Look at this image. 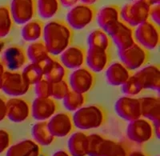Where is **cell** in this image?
<instances>
[{"mask_svg": "<svg viewBox=\"0 0 160 156\" xmlns=\"http://www.w3.org/2000/svg\"><path fill=\"white\" fill-rule=\"evenodd\" d=\"M44 43L51 55H61L71 43L72 31L67 23L53 20L43 27Z\"/></svg>", "mask_w": 160, "mask_h": 156, "instance_id": "1", "label": "cell"}, {"mask_svg": "<svg viewBox=\"0 0 160 156\" xmlns=\"http://www.w3.org/2000/svg\"><path fill=\"white\" fill-rule=\"evenodd\" d=\"M151 7L143 0H135L127 3L120 9V20L131 28H136L148 20Z\"/></svg>", "mask_w": 160, "mask_h": 156, "instance_id": "2", "label": "cell"}, {"mask_svg": "<svg viewBox=\"0 0 160 156\" xmlns=\"http://www.w3.org/2000/svg\"><path fill=\"white\" fill-rule=\"evenodd\" d=\"M73 123L80 130L98 128L104 121V114L98 106H88L75 111Z\"/></svg>", "mask_w": 160, "mask_h": 156, "instance_id": "3", "label": "cell"}, {"mask_svg": "<svg viewBox=\"0 0 160 156\" xmlns=\"http://www.w3.org/2000/svg\"><path fill=\"white\" fill-rule=\"evenodd\" d=\"M30 86L31 85L26 81L22 73L8 71L2 74L1 90L10 96H22L28 93Z\"/></svg>", "mask_w": 160, "mask_h": 156, "instance_id": "4", "label": "cell"}, {"mask_svg": "<svg viewBox=\"0 0 160 156\" xmlns=\"http://www.w3.org/2000/svg\"><path fill=\"white\" fill-rule=\"evenodd\" d=\"M95 15L93 6L78 4L71 8L67 15V21L70 28L75 30H82L89 25Z\"/></svg>", "mask_w": 160, "mask_h": 156, "instance_id": "5", "label": "cell"}, {"mask_svg": "<svg viewBox=\"0 0 160 156\" xmlns=\"http://www.w3.org/2000/svg\"><path fill=\"white\" fill-rule=\"evenodd\" d=\"M134 35V38L145 49H155L159 43L158 26L149 20H147L136 27Z\"/></svg>", "mask_w": 160, "mask_h": 156, "instance_id": "6", "label": "cell"}, {"mask_svg": "<svg viewBox=\"0 0 160 156\" xmlns=\"http://www.w3.org/2000/svg\"><path fill=\"white\" fill-rule=\"evenodd\" d=\"M9 8L13 21L22 25L35 17L36 0H11Z\"/></svg>", "mask_w": 160, "mask_h": 156, "instance_id": "7", "label": "cell"}, {"mask_svg": "<svg viewBox=\"0 0 160 156\" xmlns=\"http://www.w3.org/2000/svg\"><path fill=\"white\" fill-rule=\"evenodd\" d=\"M115 111L118 116L126 121L131 122L141 118V108L138 98L123 96L115 103Z\"/></svg>", "mask_w": 160, "mask_h": 156, "instance_id": "8", "label": "cell"}, {"mask_svg": "<svg viewBox=\"0 0 160 156\" xmlns=\"http://www.w3.org/2000/svg\"><path fill=\"white\" fill-rule=\"evenodd\" d=\"M120 60L128 70H136L144 64L147 59V52L139 44L135 43L131 47L118 51Z\"/></svg>", "mask_w": 160, "mask_h": 156, "instance_id": "9", "label": "cell"}, {"mask_svg": "<svg viewBox=\"0 0 160 156\" xmlns=\"http://www.w3.org/2000/svg\"><path fill=\"white\" fill-rule=\"evenodd\" d=\"M111 37L115 45L119 50H123L135 43L134 34L131 27L124 23L121 20L107 32Z\"/></svg>", "mask_w": 160, "mask_h": 156, "instance_id": "10", "label": "cell"}, {"mask_svg": "<svg viewBox=\"0 0 160 156\" xmlns=\"http://www.w3.org/2000/svg\"><path fill=\"white\" fill-rule=\"evenodd\" d=\"M153 129L148 120L139 118L130 122L127 128V135L131 141L143 143L152 137Z\"/></svg>", "mask_w": 160, "mask_h": 156, "instance_id": "11", "label": "cell"}, {"mask_svg": "<svg viewBox=\"0 0 160 156\" xmlns=\"http://www.w3.org/2000/svg\"><path fill=\"white\" fill-rule=\"evenodd\" d=\"M69 83L73 91L84 94L91 89L94 84V75L87 68L80 67L71 73Z\"/></svg>", "mask_w": 160, "mask_h": 156, "instance_id": "12", "label": "cell"}, {"mask_svg": "<svg viewBox=\"0 0 160 156\" xmlns=\"http://www.w3.org/2000/svg\"><path fill=\"white\" fill-rule=\"evenodd\" d=\"M31 108L28 101L20 98H10L7 102V117L13 123H22L28 119Z\"/></svg>", "mask_w": 160, "mask_h": 156, "instance_id": "13", "label": "cell"}, {"mask_svg": "<svg viewBox=\"0 0 160 156\" xmlns=\"http://www.w3.org/2000/svg\"><path fill=\"white\" fill-rule=\"evenodd\" d=\"M142 89H151L158 91L160 89V70L158 67L150 65L145 67L134 74Z\"/></svg>", "mask_w": 160, "mask_h": 156, "instance_id": "14", "label": "cell"}, {"mask_svg": "<svg viewBox=\"0 0 160 156\" xmlns=\"http://www.w3.org/2000/svg\"><path fill=\"white\" fill-rule=\"evenodd\" d=\"M28 55L18 46H12L5 50L2 55V63L11 71L21 69L28 63Z\"/></svg>", "mask_w": 160, "mask_h": 156, "instance_id": "15", "label": "cell"}, {"mask_svg": "<svg viewBox=\"0 0 160 156\" xmlns=\"http://www.w3.org/2000/svg\"><path fill=\"white\" fill-rule=\"evenodd\" d=\"M48 126L53 136L62 138L71 131L73 121L68 113H58L51 117L48 122Z\"/></svg>", "mask_w": 160, "mask_h": 156, "instance_id": "16", "label": "cell"}, {"mask_svg": "<svg viewBox=\"0 0 160 156\" xmlns=\"http://www.w3.org/2000/svg\"><path fill=\"white\" fill-rule=\"evenodd\" d=\"M56 103L50 98L37 97L32 103L31 112L32 116L38 121H46L55 114L56 111Z\"/></svg>", "mask_w": 160, "mask_h": 156, "instance_id": "17", "label": "cell"}, {"mask_svg": "<svg viewBox=\"0 0 160 156\" xmlns=\"http://www.w3.org/2000/svg\"><path fill=\"white\" fill-rule=\"evenodd\" d=\"M120 8L116 5H109L102 8L97 15V23L102 31L108 32L118 21Z\"/></svg>", "mask_w": 160, "mask_h": 156, "instance_id": "18", "label": "cell"}, {"mask_svg": "<svg viewBox=\"0 0 160 156\" xmlns=\"http://www.w3.org/2000/svg\"><path fill=\"white\" fill-rule=\"evenodd\" d=\"M141 116L154 123H160V100L157 97L149 96L138 98Z\"/></svg>", "mask_w": 160, "mask_h": 156, "instance_id": "19", "label": "cell"}, {"mask_svg": "<svg viewBox=\"0 0 160 156\" xmlns=\"http://www.w3.org/2000/svg\"><path fill=\"white\" fill-rule=\"evenodd\" d=\"M60 58L64 67L69 69H78L83 65L85 52L79 47H70L61 54Z\"/></svg>", "mask_w": 160, "mask_h": 156, "instance_id": "20", "label": "cell"}, {"mask_svg": "<svg viewBox=\"0 0 160 156\" xmlns=\"http://www.w3.org/2000/svg\"><path fill=\"white\" fill-rule=\"evenodd\" d=\"M86 59L90 69L98 73L103 71L108 65V55L105 50L89 47Z\"/></svg>", "mask_w": 160, "mask_h": 156, "instance_id": "21", "label": "cell"}, {"mask_svg": "<svg viewBox=\"0 0 160 156\" xmlns=\"http://www.w3.org/2000/svg\"><path fill=\"white\" fill-rule=\"evenodd\" d=\"M131 76L129 70L122 63H115L111 64L107 70L106 78L108 83L114 87L122 86Z\"/></svg>", "mask_w": 160, "mask_h": 156, "instance_id": "22", "label": "cell"}, {"mask_svg": "<svg viewBox=\"0 0 160 156\" xmlns=\"http://www.w3.org/2000/svg\"><path fill=\"white\" fill-rule=\"evenodd\" d=\"M39 147L32 140L21 141L8 149L6 156H38Z\"/></svg>", "mask_w": 160, "mask_h": 156, "instance_id": "23", "label": "cell"}, {"mask_svg": "<svg viewBox=\"0 0 160 156\" xmlns=\"http://www.w3.org/2000/svg\"><path fill=\"white\" fill-rule=\"evenodd\" d=\"M43 32V23L41 20L31 19L22 28V37L28 42H35L41 38Z\"/></svg>", "mask_w": 160, "mask_h": 156, "instance_id": "24", "label": "cell"}, {"mask_svg": "<svg viewBox=\"0 0 160 156\" xmlns=\"http://www.w3.org/2000/svg\"><path fill=\"white\" fill-rule=\"evenodd\" d=\"M31 134L37 143L42 146H48L51 143L55 137L49 131L47 121H38L32 127Z\"/></svg>", "mask_w": 160, "mask_h": 156, "instance_id": "25", "label": "cell"}, {"mask_svg": "<svg viewBox=\"0 0 160 156\" xmlns=\"http://www.w3.org/2000/svg\"><path fill=\"white\" fill-rule=\"evenodd\" d=\"M87 138L82 132H75L68 139V149L72 156L87 155Z\"/></svg>", "mask_w": 160, "mask_h": 156, "instance_id": "26", "label": "cell"}, {"mask_svg": "<svg viewBox=\"0 0 160 156\" xmlns=\"http://www.w3.org/2000/svg\"><path fill=\"white\" fill-rule=\"evenodd\" d=\"M59 0H38L36 9L38 15L43 19L53 18L59 11Z\"/></svg>", "mask_w": 160, "mask_h": 156, "instance_id": "27", "label": "cell"}, {"mask_svg": "<svg viewBox=\"0 0 160 156\" xmlns=\"http://www.w3.org/2000/svg\"><path fill=\"white\" fill-rule=\"evenodd\" d=\"M27 55L31 63H38L49 55V51L44 42L35 41L28 47Z\"/></svg>", "mask_w": 160, "mask_h": 156, "instance_id": "28", "label": "cell"}, {"mask_svg": "<svg viewBox=\"0 0 160 156\" xmlns=\"http://www.w3.org/2000/svg\"><path fill=\"white\" fill-rule=\"evenodd\" d=\"M98 156H127V153L120 144L103 138L100 143Z\"/></svg>", "mask_w": 160, "mask_h": 156, "instance_id": "29", "label": "cell"}, {"mask_svg": "<svg viewBox=\"0 0 160 156\" xmlns=\"http://www.w3.org/2000/svg\"><path fill=\"white\" fill-rule=\"evenodd\" d=\"M88 43L89 47L91 48H98L107 51L110 44L109 37L102 29L95 30L88 35Z\"/></svg>", "mask_w": 160, "mask_h": 156, "instance_id": "30", "label": "cell"}, {"mask_svg": "<svg viewBox=\"0 0 160 156\" xmlns=\"http://www.w3.org/2000/svg\"><path fill=\"white\" fill-rule=\"evenodd\" d=\"M85 103L83 94L70 91L63 98V106L66 109L70 111H75L82 107Z\"/></svg>", "mask_w": 160, "mask_h": 156, "instance_id": "31", "label": "cell"}, {"mask_svg": "<svg viewBox=\"0 0 160 156\" xmlns=\"http://www.w3.org/2000/svg\"><path fill=\"white\" fill-rule=\"evenodd\" d=\"M22 74L23 75L26 81L30 85L36 84L43 77V72L41 67L37 63H31L28 66H26L22 71Z\"/></svg>", "mask_w": 160, "mask_h": 156, "instance_id": "32", "label": "cell"}, {"mask_svg": "<svg viewBox=\"0 0 160 156\" xmlns=\"http://www.w3.org/2000/svg\"><path fill=\"white\" fill-rule=\"evenodd\" d=\"M13 19L8 6L0 7V38L8 35L12 28Z\"/></svg>", "mask_w": 160, "mask_h": 156, "instance_id": "33", "label": "cell"}, {"mask_svg": "<svg viewBox=\"0 0 160 156\" xmlns=\"http://www.w3.org/2000/svg\"><path fill=\"white\" fill-rule=\"evenodd\" d=\"M46 79L51 83H57L63 80L66 75L65 67L58 61H54L48 71L45 73Z\"/></svg>", "mask_w": 160, "mask_h": 156, "instance_id": "34", "label": "cell"}, {"mask_svg": "<svg viewBox=\"0 0 160 156\" xmlns=\"http://www.w3.org/2000/svg\"><path fill=\"white\" fill-rule=\"evenodd\" d=\"M142 87L138 78L135 76H130L125 83L122 85V91L128 96L136 95L142 91Z\"/></svg>", "mask_w": 160, "mask_h": 156, "instance_id": "35", "label": "cell"}, {"mask_svg": "<svg viewBox=\"0 0 160 156\" xmlns=\"http://www.w3.org/2000/svg\"><path fill=\"white\" fill-rule=\"evenodd\" d=\"M69 91V85L64 79L57 83H51V97L55 99H63Z\"/></svg>", "mask_w": 160, "mask_h": 156, "instance_id": "36", "label": "cell"}, {"mask_svg": "<svg viewBox=\"0 0 160 156\" xmlns=\"http://www.w3.org/2000/svg\"><path fill=\"white\" fill-rule=\"evenodd\" d=\"M103 138L101 135L92 134L87 138V155L98 156V149Z\"/></svg>", "mask_w": 160, "mask_h": 156, "instance_id": "37", "label": "cell"}, {"mask_svg": "<svg viewBox=\"0 0 160 156\" xmlns=\"http://www.w3.org/2000/svg\"><path fill=\"white\" fill-rule=\"evenodd\" d=\"M35 85V93L38 98L51 97V83L46 78L39 80Z\"/></svg>", "mask_w": 160, "mask_h": 156, "instance_id": "38", "label": "cell"}, {"mask_svg": "<svg viewBox=\"0 0 160 156\" xmlns=\"http://www.w3.org/2000/svg\"><path fill=\"white\" fill-rule=\"evenodd\" d=\"M10 145V135L5 130H0V154H2Z\"/></svg>", "mask_w": 160, "mask_h": 156, "instance_id": "39", "label": "cell"}, {"mask_svg": "<svg viewBox=\"0 0 160 156\" xmlns=\"http://www.w3.org/2000/svg\"><path fill=\"white\" fill-rule=\"evenodd\" d=\"M149 17H151V19L153 20V23L156 24L157 26L159 25L160 23V5L151 6V9H150Z\"/></svg>", "mask_w": 160, "mask_h": 156, "instance_id": "40", "label": "cell"}, {"mask_svg": "<svg viewBox=\"0 0 160 156\" xmlns=\"http://www.w3.org/2000/svg\"><path fill=\"white\" fill-rule=\"evenodd\" d=\"M7 117V102L0 98V122Z\"/></svg>", "mask_w": 160, "mask_h": 156, "instance_id": "41", "label": "cell"}, {"mask_svg": "<svg viewBox=\"0 0 160 156\" xmlns=\"http://www.w3.org/2000/svg\"><path fill=\"white\" fill-rule=\"evenodd\" d=\"M79 0H59L60 4L66 8H71L77 5Z\"/></svg>", "mask_w": 160, "mask_h": 156, "instance_id": "42", "label": "cell"}, {"mask_svg": "<svg viewBox=\"0 0 160 156\" xmlns=\"http://www.w3.org/2000/svg\"><path fill=\"white\" fill-rule=\"evenodd\" d=\"M79 1L82 2V4H85V5L92 6V4L95 3L98 0H79Z\"/></svg>", "mask_w": 160, "mask_h": 156, "instance_id": "43", "label": "cell"}, {"mask_svg": "<svg viewBox=\"0 0 160 156\" xmlns=\"http://www.w3.org/2000/svg\"><path fill=\"white\" fill-rule=\"evenodd\" d=\"M52 156H70L68 153L64 151H56Z\"/></svg>", "mask_w": 160, "mask_h": 156, "instance_id": "44", "label": "cell"}, {"mask_svg": "<svg viewBox=\"0 0 160 156\" xmlns=\"http://www.w3.org/2000/svg\"><path fill=\"white\" fill-rule=\"evenodd\" d=\"M145 2L148 3V4H150L151 6L157 5V4H159L160 0H143Z\"/></svg>", "mask_w": 160, "mask_h": 156, "instance_id": "45", "label": "cell"}, {"mask_svg": "<svg viewBox=\"0 0 160 156\" xmlns=\"http://www.w3.org/2000/svg\"><path fill=\"white\" fill-rule=\"evenodd\" d=\"M154 127L155 128L157 136L159 138V128H160V123H154Z\"/></svg>", "mask_w": 160, "mask_h": 156, "instance_id": "46", "label": "cell"}, {"mask_svg": "<svg viewBox=\"0 0 160 156\" xmlns=\"http://www.w3.org/2000/svg\"><path fill=\"white\" fill-rule=\"evenodd\" d=\"M129 156H146L145 154H143L141 151H134V152L131 153Z\"/></svg>", "mask_w": 160, "mask_h": 156, "instance_id": "47", "label": "cell"}, {"mask_svg": "<svg viewBox=\"0 0 160 156\" xmlns=\"http://www.w3.org/2000/svg\"><path fill=\"white\" fill-rule=\"evenodd\" d=\"M5 72V69H4V65L2 62H0V78H2V74Z\"/></svg>", "mask_w": 160, "mask_h": 156, "instance_id": "48", "label": "cell"}, {"mask_svg": "<svg viewBox=\"0 0 160 156\" xmlns=\"http://www.w3.org/2000/svg\"><path fill=\"white\" fill-rule=\"evenodd\" d=\"M2 48H3V43H2V42L0 41V54H1V52H2Z\"/></svg>", "mask_w": 160, "mask_h": 156, "instance_id": "49", "label": "cell"}, {"mask_svg": "<svg viewBox=\"0 0 160 156\" xmlns=\"http://www.w3.org/2000/svg\"><path fill=\"white\" fill-rule=\"evenodd\" d=\"M1 87H2V78H0V90H1Z\"/></svg>", "mask_w": 160, "mask_h": 156, "instance_id": "50", "label": "cell"}]
</instances>
